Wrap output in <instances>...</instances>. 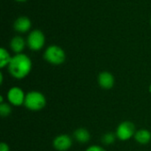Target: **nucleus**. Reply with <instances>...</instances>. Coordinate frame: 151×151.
<instances>
[{
    "instance_id": "4468645a",
    "label": "nucleus",
    "mask_w": 151,
    "mask_h": 151,
    "mask_svg": "<svg viewBox=\"0 0 151 151\" xmlns=\"http://www.w3.org/2000/svg\"><path fill=\"white\" fill-rule=\"evenodd\" d=\"M116 139H117V136H116L115 134H113V133H106L102 136V142L104 145L109 146V145L113 144L114 142L116 141Z\"/></svg>"
},
{
    "instance_id": "a211bd4d",
    "label": "nucleus",
    "mask_w": 151,
    "mask_h": 151,
    "mask_svg": "<svg viewBox=\"0 0 151 151\" xmlns=\"http://www.w3.org/2000/svg\"><path fill=\"white\" fill-rule=\"evenodd\" d=\"M4 82V76H3V73H0V84L2 85Z\"/></svg>"
},
{
    "instance_id": "9d476101",
    "label": "nucleus",
    "mask_w": 151,
    "mask_h": 151,
    "mask_svg": "<svg viewBox=\"0 0 151 151\" xmlns=\"http://www.w3.org/2000/svg\"><path fill=\"white\" fill-rule=\"evenodd\" d=\"M26 46L27 41L20 35H15L10 41V48L12 51L15 54L23 53V50H25Z\"/></svg>"
},
{
    "instance_id": "0eeeda50",
    "label": "nucleus",
    "mask_w": 151,
    "mask_h": 151,
    "mask_svg": "<svg viewBox=\"0 0 151 151\" xmlns=\"http://www.w3.org/2000/svg\"><path fill=\"white\" fill-rule=\"evenodd\" d=\"M52 145L57 151H67L73 146V139L70 135L62 134L54 138Z\"/></svg>"
},
{
    "instance_id": "9b49d317",
    "label": "nucleus",
    "mask_w": 151,
    "mask_h": 151,
    "mask_svg": "<svg viewBox=\"0 0 151 151\" xmlns=\"http://www.w3.org/2000/svg\"><path fill=\"white\" fill-rule=\"evenodd\" d=\"M73 137L79 143H87L90 141L91 135L87 128L80 127L73 132Z\"/></svg>"
},
{
    "instance_id": "f257e3e1",
    "label": "nucleus",
    "mask_w": 151,
    "mask_h": 151,
    "mask_svg": "<svg viewBox=\"0 0 151 151\" xmlns=\"http://www.w3.org/2000/svg\"><path fill=\"white\" fill-rule=\"evenodd\" d=\"M8 72L12 77L17 80L26 78L32 70V60L25 53L15 54L7 66Z\"/></svg>"
},
{
    "instance_id": "20e7f679",
    "label": "nucleus",
    "mask_w": 151,
    "mask_h": 151,
    "mask_svg": "<svg viewBox=\"0 0 151 151\" xmlns=\"http://www.w3.org/2000/svg\"><path fill=\"white\" fill-rule=\"evenodd\" d=\"M27 46L32 51L41 50L45 44V35L40 29H34L29 32L27 39Z\"/></svg>"
},
{
    "instance_id": "f03ea898",
    "label": "nucleus",
    "mask_w": 151,
    "mask_h": 151,
    "mask_svg": "<svg viewBox=\"0 0 151 151\" xmlns=\"http://www.w3.org/2000/svg\"><path fill=\"white\" fill-rule=\"evenodd\" d=\"M46 103L45 96L40 91L32 90L26 93L24 106L31 111H42L46 106Z\"/></svg>"
},
{
    "instance_id": "1a4fd4ad",
    "label": "nucleus",
    "mask_w": 151,
    "mask_h": 151,
    "mask_svg": "<svg viewBox=\"0 0 151 151\" xmlns=\"http://www.w3.org/2000/svg\"><path fill=\"white\" fill-rule=\"evenodd\" d=\"M32 27V22L30 19L27 16H19L17 18L13 23V29L19 34L27 33Z\"/></svg>"
},
{
    "instance_id": "ddd939ff",
    "label": "nucleus",
    "mask_w": 151,
    "mask_h": 151,
    "mask_svg": "<svg viewBox=\"0 0 151 151\" xmlns=\"http://www.w3.org/2000/svg\"><path fill=\"white\" fill-rule=\"evenodd\" d=\"M11 59H12V56L10 55L9 51L5 48L2 47L0 49V67L3 69L8 66Z\"/></svg>"
},
{
    "instance_id": "6ab92c4d",
    "label": "nucleus",
    "mask_w": 151,
    "mask_h": 151,
    "mask_svg": "<svg viewBox=\"0 0 151 151\" xmlns=\"http://www.w3.org/2000/svg\"><path fill=\"white\" fill-rule=\"evenodd\" d=\"M16 2H19V3H23V2H26L27 0H15Z\"/></svg>"
},
{
    "instance_id": "f8f14e48",
    "label": "nucleus",
    "mask_w": 151,
    "mask_h": 151,
    "mask_svg": "<svg viewBox=\"0 0 151 151\" xmlns=\"http://www.w3.org/2000/svg\"><path fill=\"white\" fill-rule=\"evenodd\" d=\"M134 140L141 145H147L151 142V133L147 129H139L134 134Z\"/></svg>"
},
{
    "instance_id": "423d86ee",
    "label": "nucleus",
    "mask_w": 151,
    "mask_h": 151,
    "mask_svg": "<svg viewBox=\"0 0 151 151\" xmlns=\"http://www.w3.org/2000/svg\"><path fill=\"white\" fill-rule=\"evenodd\" d=\"M6 97L11 105L18 107L24 105L26 93L23 91V89H21V88L14 86L8 90Z\"/></svg>"
},
{
    "instance_id": "39448f33",
    "label": "nucleus",
    "mask_w": 151,
    "mask_h": 151,
    "mask_svg": "<svg viewBox=\"0 0 151 151\" xmlns=\"http://www.w3.org/2000/svg\"><path fill=\"white\" fill-rule=\"evenodd\" d=\"M136 129H135V126L133 122L126 120L121 122L115 132V134L117 136V139L122 141V142H126L128 141L130 139H132L133 137H134V134L136 133Z\"/></svg>"
},
{
    "instance_id": "f3484780",
    "label": "nucleus",
    "mask_w": 151,
    "mask_h": 151,
    "mask_svg": "<svg viewBox=\"0 0 151 151\" xmlns=\"http://www.w3.org/2000/svg\"><path fill=\"white\" fill-rule=\"evenodd\" d=\"M0 151H10V147L5 142L0 143Z\"/></svg>"
},
{
    "instance_id": "2eb2a0df",
    "label": "nucleus",
    "mask_w": 151,
    "mask_h": 151,
    "mask_svg": "<svg viewBox=\"0 0 151 151\" xmlns=\"http://www.w3.org/2000/svg\"><path fill=\"white\" fill-rule=\"evenodd\" d=\"M12 113V106L10 104L2 103L0 104V115L2 118H7Z\"/></svg>"
},
{
    "instance_id": "aec40b11",
    "label": "nucleus",
    "mask_w": 151,
    "mask_h": 151,
    "mask_svg": "<svg viewBox=\"0 0 151 151\" xmlns=\"http://www.w3.org/2000/svg\"><path fill=\"white\" fill-rule=\"evenodd\" d=\"M150 25H151V19H150Z\"/></svg>"
},
{
    "instance_id": "6e6552de",
    "label": "nucleus",
    "mask_w": 151,
    "mask_h": 151,
    "mask_svg": "<svg viewBox=\"0 0 151 151\" xmlns=\"http://www.w3.org/2000/svg\"><path fill=\"white\" fill-rule=\"evenodd\" d=\"M97 82L103 89L109 90L113 88L115 84V78L110 72L104 71L99 73L97 77Z\"/></svg>"
},
{
    "instance_id": "7ed1b4c3",
    "label": "nucleus",
    "mask_w": 151,
    "mask_h": 151,
    "mask_svg": "<svg viewBox=\"0 0 151 151\" xmlns=\"http://www.w3.org/2000/svg\"><path fill=\"white\" fill-rule=\"evenodd\" d=\"M44 60L53 65H62L66 58L65 52L63 48L58 45H50L48 46L43 52Z\"/></svg>"
},
{
    "instance_id": "dca6fc26",
    "label": "nucleus",
    "mask_w": 151,
    "mask_h": 151,
    "mask_svg": "<svg viewBox=\"0 0 151 151\" xmlns=\"http://www.w3.org/2000/svg\"><path fill=\"white\" fill-rule=\"evenodd\" d=\"M85 151H106V150L99 145H91L88 147Z\"/></svg>"
}]
</instances>
